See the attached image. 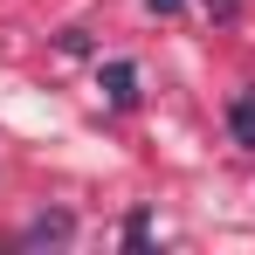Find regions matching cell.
<instances>
[{"mask_svg": "<svg viewBox=\"0 0 255 255\" xmlns=\"http://www.w3.org/2000/svg\"><path fill=\"white\" fill-rule=\"evenodd\" d=\"M69 235H76V221H69V214H42V221H28V228H21V249H62Z\"/></svg>", "mask_w": 255, "mask_h": 255, "instance_id": "6da1fadb", "label": "cell"}, {"mask_svg": "<svg viewBox=\"0 0 255 255\" xmlns=\"http://www.w3.org/2000/svg\"><path fill=\"white\" fill-rule=\"evenodd\" d=\"M104 97L125 111V104H138V69L131 62H104Z\"/></svg>", "mask_w": 255, "mask_h": 255, "instance_id": "7a4b0ae2", "label": "cell"}, {"mask_svg": "<svg viewBox=\"0 0 255 255\" xmlns=\"http://www.w3.org/2000/svg\"><path fill=\"white\" fill-rule=\"evenodd\" d=\"M228 131H235V145L255 152V90H235V104H228Z\"/></svg>", "mask_w": 255, "mask_h": 255, "instance_id": "3957f363", "label": "cell"}, {"mask_svg": "<svg viewBox=\"0 0 255 255\" xmlns=\"http://www.w3.org/2000/svg\"><path fill=\"white\" fill-rule=\"evenodd\" d=\"M145 7H159V14H179V0H145Z\"/></svg>", "mask_w": 255, "mask_h": 255, "instance_id": "277c9868", "label": "cell"}]
</instances>
